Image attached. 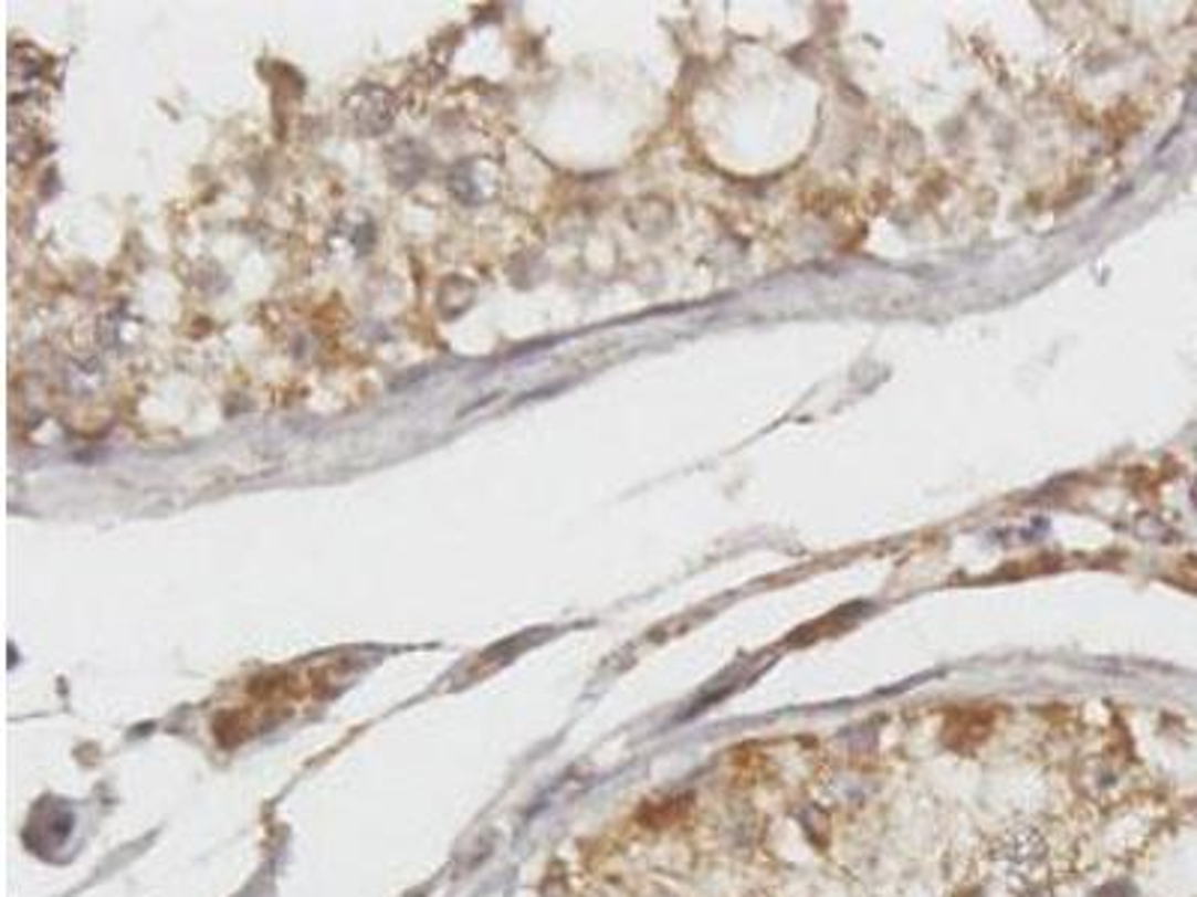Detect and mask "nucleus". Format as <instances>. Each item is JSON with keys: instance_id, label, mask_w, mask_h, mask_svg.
<instances>
[{"instance_id": "obj_1", "label": "nucleus", "mask_w": 1197, "mask_h": 897, "mask_svg": "<svg viewBox=\"0 0 1197 897\" xmlns=\"http://www.w3.org/2000/svg\"><path fill=\"white\" fill-rule=\"evenodd\" d=\"M1000 856L1015 874H1033L1036 867L1044 862L1042 837L1033 835V832H1021V835L1009 837V844L1000 849Z\"/></svg>"}]
</instances>
